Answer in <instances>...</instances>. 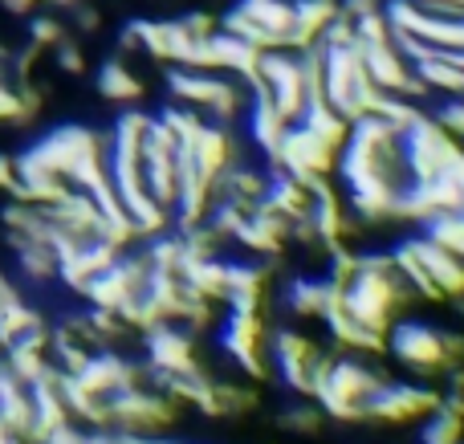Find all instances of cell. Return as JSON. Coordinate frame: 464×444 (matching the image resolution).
Here are the masks:
<instances>
[{"label": "cell", "instance_id": "6", "mask_svg": "<svg viewBox=\"0 0 464 444\" xmlns=\"http://www.w3.org/2000/svg\"><path fill=\"white\" fill-rule=\"evenodd\" d=\"M102 147H106V135H98V130H90V127H78V122H65V127H53L49 135H41L33 147H24V155L65 179L82 159L98 155Z\"/></svg>", "mask_w": 464, "mask_h": 444}, {"label": "cell", "instance_id": "18", "mask_svg": "<svg viewBox=\"0 0 464 444\" xmlns=\"http://www.w3.org/2000/svg\"><path fill=\"white\" fill-rule=\"evenodd\" d=\"M294 5V29L285 33V45L281 49H305L318 41V33L326 29L330 21H334L338 13V0H289Z\"/></svg>", "mask_w": 464, "mask_h": 444}, {"label": "cell", "instance_id": "11", "mask_svg": "<svg viewBox=\"0 0 464 444\" xmlns=\"http://www.w3.org/2000/svg\"><path fill=\"white\" fill-rule=\"evenodd\" d=\"M269 351H273V363H277V375L289 391L310 400V372H314V359L322 355L305 334L297 331H277L269 339Z\"/></svg>", "mask_w": 464, "mask_h": 444}, {"label": "cell", "instance_id": "14", "mask_svg": "<svg viewBox=\"0 0 464 444\" xmlns=\"http://www.w3.org/2000/svg\"><path fill=\"white\" fill-rule=\"evenodd\" d=\"M232 241H240L248 253H256V257H273V253H281V245L289 241V220L277 217L273 208L256 204L253 212H245V220H240Z\"/></svg>", "mask_w": 464, "mask_h": 444}, {"label": "cell", "instance_id": "5", "mask_svg": "<svg viewBox=\"0 0 464 444\" xmlns=\"http://www.w3.org/2000/svg\"><path fill=\"white\" fill-rule=\"evenodd\" d=\"M387 351H392L403 367H411L420 380H436V375L457 367L449 347H444V331H432V326H424V323H392V331H387Z\"/></svg>", "mask_w": 464, "mask_h": 444}, {"label": "cell", "instance_id": "34", "mask_svg": "<svg viewBox=\"0 0 464 444\" xmlns=\"http://www.w3.org/2000/svg\"><path fill=\"white\" fill-rule=\"evenodd\" d=\"M436 122H440L444 130H449L452 139H457V143L464 147V94H452V102H444L440 111L432 114Z\"/></svg>", "mask_w": 464, "mask_h": 444}, {"label": "cell", "instance_id": "40", "mask_svg": "<svg viewBox=\"0 0 464 444\" xmlns=\"http://www.w3.org/2000/svg\"><path fill=\"white\" fill-rule=\"evenodd\" d=\"M8 444H24V440H8Z\"/></svg>", "mask_w": 464, "mask_h": 444}, {"label": "cell", "instance_id": "24", "mask_svg": "<svg viewBox=\"0 0 464 444\" xmlns=\"http://www.w3.org/2000/svg\"><path fill=\"white\" fill-rule=\"evenodd\" d=\"M94 86H98V94H102L106 102H122V106H127V102H139V98H143V82H139L135 73L119 62V57H111V62L98 65Z\"/></svg>", "mask_w": 464, "mask_h": 444}, {"label": "cell", "instance_id": "20", "mask_svg": "<svg viewBox=\"0 0 464 444\" xmlns=\"http://www.w3.org/2000/svg\"><path fill=\"white\" fill-rule=\"evenodd\" d=\"M265 49L248 45V41L232 37V33L217 29L212 33V62H217V73H237V78H256V65H261Z\"/></svg>", "mask_w": 464, "mask_h": 444}, {"label": "cell", "instance_id": "22", "mask_svg": "<svg viewBox=\"0 0 464 444\" xmlns=\"http://www.w3.org/2000/svg\"><path fill=\"white\" fill-rule=\"evenodd\" d=\"M237 13H245L248 21H256L265 33L277 37V45H285V33L294 29V5L289 0H237Z\"/></svg>", "mask_w": 464, "mask_h": 444}, {"label": "cell", "instance_id": "27", "mask_svg": "<svg viewBox=\"0 0 464 444\" xmlns=\"http://www.w3.org/2000/svg\"><path fill=\"white\" fill-rule=\"evenodd\" d=\"M371 114H375V119H383V122H392L395 130H408L424 111H420V102H411V98H403V94H383V90H379L375 102H371Z\"/></svg>", "mask_w": 464, "mask_h": 444}, {"label": "cell", "instance_id": "15", "mask_svg": "<svg viewBox=\"0 0 464 444\" xmlns=\"http://www.w3.org/2000/svg\"><path fill=\"white\" fill-rule=\"evenodd\" d=\"M188 147H192V159H196V168H200V176L217 188V179L232 168V135H228V127L225 122H217V119L200 122V130H196V139Z\"/></svg>", "mask_w": 464, "mask_h": 444}, {"label": "cell", "instance_id": "16", "mask_svg": "<svg viewBox=\"0 0 464 444\" xmlns=\"http://www.w3.org/2000/svg\"><path fill=\"white\" fill-rule=\"evenodd\" d=\"M265 285H269V265L265 261H256V265H228L225 298L220 302H228V310H240V314H261Z\"/></svg>", "mask_w": 464, "mask_h": 444}, {"label": "cell", "instance_id": "25", "mask_svg": "<svg viewBox=\"0 0 464 444\" xmlns=\"http://www.w3.org/2000/svg\"><path fill=\"white\" fill-rule=\"evenodd\" d=\"M411 73H416V78L428 86V94H436V90H440V94H449V98L464 94V70H460V65H452L444 53L416 62V65H411Z\"/></svg>", "mask_w": 464, "mask_h": 444}, {"label": "cell", "instance_id": "3", "mask_svg": "<svg viewBox=\"0 0 464 444\" xmlns=\"http://www.w3.org/2000/svg\"><path fill=\"white\" fill-rule=\"evenodd\" d=\"M168 90L192 111H208L217 122H228L245 106V90L232 78H212V70H188V65H168Z\"/></svg>", "mask_w": 464, "mask_h": 444}, {"label": "cell", "instance_id": "17", "mask_svg": "<svg viewBox=\"0 0 464 444\" xmlns=\"http://www.w3.org/2000/svg\"><path fill=\"white\" fill-rule=\"evenodd\" d=\"M248 135H253V143L265 151V159H277V151H281V139H285V130H289V122L277 114V106L269 102V94H261L256 90L253 94V102H248Z\"/></svg>", "mask_w": 464, "mask_h": 444}, {"label": "cell", "instance_id": "9", "mask_svg": "<svg viewBox=\"0 0 464 444\" xmlns=\"http://www.w3.org/2000/svg\"><path fill=\"white\" fill-rule=\"evenodd\" d=\"M338 159V147L322 143L314 130H305L302 122H289L285 139H281V151H277V168H285L289 176L305 179V176H330Z\"/></svg>", "mask_w": 464, "mask_h": 444}, {"label": "cell", "instance_id": "37", "mask_svg": "<svg viewBox=\"0 0 464 444\" xmlns=\"http://www.w3.org/2000/svg\"><path fill=\"white\" fill-rule=\"evenodd\" d=\"M411 5L432 16H464V0H411Z\"/></svg>", "mask_w": 464, "mask_h": 444}, {"label": "cell", "instance_id": "36", "mask_svg": "<svg viewBox=\"0 0 464 444\" xmlns=\"http://www.w3.org/2000/svg\"><path fill=\"white\" fill-rule=\"evenodd\" d=\"M53 57H57V65H62L65 73H82V70H86V53H82V45H78V41H70V37L57 41Z\"/></svg>", "mask_w": 464, "mask_h": 444}, {"label": "cell", "instance_id": "1", "mask_svg": "<svg viewBox=\"0 0 464 444\" xmlns=\"http://www.w3.org/2000/svg\"><path fill=\"white\" fill-rule=\"evenodd\" d=\"M400 155H403L408 179H432L460 159L464 147L432 119V114H420L408 130H400Z\"/></svg>", "mask_w": 464, "mask_h": 444}, {"label": "cell", "instance_id": "38", "mask_svg": "<svg viewBox=\"0 0 464 444\" xmlns=\"http://www.w3.org/2000/svg\"><path fill=\"white\" fill-rule=\"evenodd\" d=\"M73 24H78L82 33H98L102 16H98V8H94V5H78V0H73Z\"/></svg>", "mask_w": 464, "mask_h": 444}, {"label": "cell", "instance_id": "10", "mask_svg": "<svg viewBox=\"0 0 464 444\" xmlns=\"http://www.w3.org/2000/svg\"><path fill=\"white\" fill-rule=\"evenodd\" d=\"M143 347L151 372H196L200 367L192 334L176 323H155L151 331H143Z\"/></svg>", "mask_w": 464, "mask_h": 444}, {"label": "cell", "instance_id": "13", "mask_svg": "<svg viewBox=\"0 0 464 444\" xmlns=\"http://www.w3.org/2000/svg\"><path fill=\"white\" fill-rule=\"evenodd\" d=\"M411 257L420 261V269L428 274V282L436 285V294L444 298H464V257H457L452 249H444V245L428 241V236H420V241H408Z\"/></svg>", "mask_w": 464, "mask_h": 444}, {"label": "cell", "instance_id": "8", "mask_svg": "<svg viewBox=\"0 0 464 444\" xmlns=\"http://www.w3.org/2000/svg\"><path fill=\"white\" fill-rule=\"evenodd\" d=\"M220 347L240 372L248 375L253 383H265V323L261 314H240L232 310L228 323L220 326Z\"/></svg>", "mask_w": 464, "mask_h": 444}, {"label": "cell", "instance_id": "32", "mask_svg": "<svg viewBox=\"0 0 464 444\" xmlns=\"http://www.w3.org/2000/svg\"><path fill=\"white\" fill-rule=\"evenodd\" d=\"M354 274H359V253H351L346 245H334V249H330V277L326 282H334L338 290H343Z\"/></svg>", "mask_w": 464, "mask_h": 444}, {"label": "cell", "instance_id": "29", "mask_svg": "<svg viewBox=\"0 0 464 444\" xmlns=\"http://www.w3.org/2000/svg\"><path fill=\"white\" fill-rule=\"evenodd\" d=\"M155 119L163 122V127L171 130V139H176V143H192L196 139V130H200V111H192V106H184V102H171V106H163L160 114H155Z\"/></svg>", "mask_w": 464, "mask_h": 444}, {"label": "cell", "instance_id": "31", "mask_svg": "<svg viewBox=\"0 0 464 444\" xmlns=\"http://www.w3.org/2000/svg\"><path fill=\"white\" fill-rule=\"evenodd\" d=\"M387 41H392V24H387L383 8L354 16V45H387Z\"/></svg>", "mask_w": 464, "mask_h": 444}, {"label": "cell", "instance_id": "26", "mask_svg": "<svg viewBox=\"0 0 464 444\" xmlns=\"http://www.w3.org/2000/svg\"><path fill=\"white\" fill-rule=\"evenodd\" d=\"M16 253V269L24 274V282L33 285H45L57 277V253L49 249V245H21Z\"/></svg>", "mask_w": 464, "mask_h": 444}, {"label": "cell", "instance_id": "28", "mask_svg": "<svg viewBox=\"0 0 464 444\" xmlns=\"http://www.w3.org/2000/svg\"><path fill=\"white\" fill-rule=\"evenodd\" d=\"M420 440H424V444H464V416L436 408V412L428 416V424H424V432H420Z\"/></svg>", "mask_w": 464, "mask_h": 444}, {"label": "cell", "instance_id": "21", "mask_svg": "<svg viewBox=\"0 0 464 444\" xmlns=\"http://www.w3.org/2000/svg\"><path fill=\"white\" fill-rule=\"evenodd\" d=\"M338 298H343V290L334 282H326V277H297L285 294L294 314H302V318H322Z\"/></svg>", "mask_w": 464, "mask_h": 444}, {"label": "cell", "instance_id": "23", "mask_svg": "<svg viewBox=\"0 0 464 444\" xmlns=\"http://www.w3.org/2000/svg\"><path fill=\"white\" fill-rule=\"evenodd\" d=\"M297 122H302L305 130H314V135H318L322 143H330V147H343L346 143V130H351V122H346L322 94L305 102V111H302V119H297Z\"/></svg>", "mask_w": 464, "mask_h": 444}, {"label": "cell", "instance_id": "30", "mask_svg": "<svg viewBox=\"0 0 464 444\" xmlns=\"http://www.w3.org/2000/svg\"><path fill=\"white\" fill-rule=\"evenodd\" d=\"M322 420H326V412H322L314 400H305V404H294L277 416V429L297 432V437H314V432L322 429Z\"/></svg>", "mask_w": 464, "mask_h": 444}, {"label": "cell", "instance_id": "2", "mask_svg": "<svg viewBox=\"0 0 464 444\" xmlns=\"http://www.w3.org/2000/svg\"><path fill=\"white\" fill-rule=\"evenodd\" d=\"M179 404L171 396H163L160 388H122L114 396H106V416H111V429L119 432H135V437H155V432L171 429L176 424Z\"/></svg>", "mask_w": 464, "mask_h": 444}, {"label": "cell", "instance_id": "19", "mask_svg": "<svg viewBox=\"0 0 464 444\" xmlns=\"http://www.w3.org/2000/svg\"><path fill=\"white\" fill-rule=\"evenodd\" d=\"M322 323L330 326V334H334L343 347H354V351H371V355H383L387 351V334L371 331L367 323H359V318L351 314V310H343V298L334 302V306L322 314Z\"/></svg>", "mask_w": 464, "mask_h": 444}, {"label": "cell", "instance_id": "33", "mask_svg": "<svg viewBox=\"0 0 464 444\" xmlns=\"http://www.w3.org/2000/svg\"><path fill=\"white\" fill-rule=\"evenodd\" d=\"M65 37V29H62V21L57 16H33L29 21V41H33V49H53L57 41Z\"/></svg>", "mask_w": 464, "mask_h": 444}, {"label": "cell", "instance_id": "4", "mask_svg": "<svg viewBox=\"0 0 464 444\" xmlns=\"http://www.w3.org/2000/svg\"><path fill=\"white\" fill-rule=\"evenodd\" d=\"M248 90H261L269 94V102L277 106V114L285 122H297L305 111V78H302V62H297L294 49H265L261 65H256V78L245 82Z\"/></svg>", "mask_w": 464, "mask_h": 444}, {"label": "cell", "instance_id": "35", "mask_svg": "<svg viewBox=\"0 0 464 444\" xmlns=\"http://www.w3.org/2000/svg\"><path fill=\"white\" fill-rule=\"evenodd\" d=\"M176 24H179V29H184L192 41H204V37H212V33H217V16H212V13H200V8L184 13Z\"/></svg>", "mask_w": 464, "mask_h": 444}, {"label": "cell", "instance_id": "12", "mask_svg": "<svg viewBox=\"0 0 464 444\" xmlns=\"http://www.w3.org/2000/svg\"><path fill=\"white\" fill-rule=\"evenodd\" d=\"M73 380H78L86 391H94V396L106 400L122 388L143 383V372H139L135 363H127L122 355H114V351H90V359L82 363V372H73Z\"/></svg>", "mask_w": 464, "mask_h": 444}, {"label": "cell", "instance_id": "7", "mask_svg": "<svg viewBox=\"0 0 464 444\" xmlns=\"http://www.w3.org/2000/svg\"><path fill=\"white\" fill-rule=\"evenodd\" d=\"M440 408V391L428 388V383H392L387 380L375 396L362 408V420L371 424H411L424 420Z\"/></svg>", "mask_w": 464, "mask_h": 444}, {"label": "cell", "instance_id": "39", "mask_svg": "<svg viewBox=\"0 0 464 444\" xmlns=\"http://www.w3.org/2000/svg\"><path fill=\"white\" fill-rule=\"evenodd\" d=\"M375 8H383L379 0H338V13H346L354 21V16H367V13H375Z\"/></svg>", "mask_w": 464, "mask_h": 444}]
</instances>
